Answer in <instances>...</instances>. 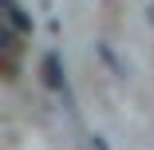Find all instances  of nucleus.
<instances>
[{
	"label": "nucleus",
	"instance_id": "7ed1b4c3",
	"mask_svg": "<svg viewBox=\"0 0 154 150\" xmlns=\"http://www.w3.org/2000/svg\"><path fill=\"white\" fill-rule=\"evenodd\" d=\"M150 24H154V4H150Z\"/></svg>",
	"mask_w": 154,
	"mask_h": 150
},
{
	"label": "nucleus",
	"instance_id": "f03ea898",
	"mask_svg": "<svg viewBox=\"0 0 154 150\" xmlns=\"http://www.w3.org/2000/svg\"><path fill=\"white\" fill-rule=\"evenodd\" d=\"M44 75H48V87H63V67H59V55H44Z\"/></svg>",
	"mask_w": 154,
	"mask_h": 150
},
{
	"label": "nucleus",
	"instance_id": "f257e3e1",
	"mask_svg": "<svg viewBox=\"0 0 154 150\" xmlns=\"http://www.w3.org/2000/svg\"><path fill=\"white\" fill-rule=\"evenodd\" d=\"M4 16H8V24H12V32H32V20L24 16V8L16 4V0H4Z\"/></svg>",
	"mask_w": 154,
	"mask_h": 150
}]
</instances>
